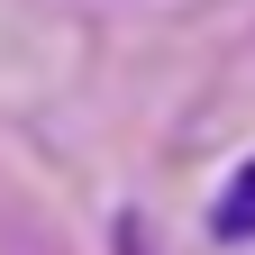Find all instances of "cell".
<instances>
[{
    "label": "cell",
    "instance_id": "obj_1",
    "mask_svg": "<svg viewBox=\"0 0 255 255\" xmlns=\"http://www.w3.org/2000/svg\"><path fill=\"white\" fill-rule=\"evenodd\" d=\"M210 237H219V246H255V155L219 182V201H210Z\"/></svg>",
    "mask_w": 255,
    "mask_h": 255
}]
</instances>
